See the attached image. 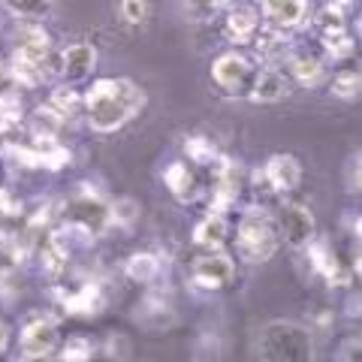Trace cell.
I'll return each mask as SVG.
<instances>
[{
    "instance_id": "cell-1",
    "label": "cell",
    "mask_w": 362,
    "mask_h": 362,
    "mask_svg": "<svg viewBox=\"0 0 362 362\" xmlns=\"http://www.w3.org/2000/svg\"><path fill=\"white\" fill-rule=\"evenodd\" d=\"M145 106H148L145 88L127 76L90 78V85L82 90V121L97 136L121 133L142 115Z\"/></svg>"
},
{
    "instance_id": "cell-2",
    "label": "cell",
    "mask_w": 362,
    "mask_h": 362,
    "mask_svg": "<svg viewBox=\"0 0 362 362\" xmlns=\"http://www.w3.org/2000/svg\"><path fill=\"white\" fill-rule=\"evenodd\" d=\"M254 354L266 362H311L317 356V338L308 323L278 317L259 326Z\"/></svg>"
},
{
    "instance_id": "cell-3",
    "label": "cell",
    "mask_w": 362,
    "mask_h": 362,
    "mask_svg": "<svg viewBox=\"0 0 362 362\" xmlns=\"http://www.w3.org/2000/svg\"><path fill=\"white\" fill-rule=\"evenodd\" d=\"M6 61H9V70H13V85H25V88L40 85L45 73H54L52 33L40 28V21H25L16 30V40Z\"/></svg>"
},
{
    "instance_id": "cell-4",
    "label": "cell",
    "mask_w": 362,
    "mask_h": 362,
    "mask_svg": "<svg viewBox=\"0 0 362 362\" xmlns=\"http://www.w3.org/2000/svg\"><path fill=\"white\" fill-rule=\"evenodd\" d=\"M233 257L242 259L247 266H263L269 259H275L281 251V235L275 226V214L266 206H251L239 214V221L233 223Z\"/></svg>"
},
{
    "instance_id": "cell-5",
    "label": "cell",
    "mask_w": 362,
    "mask_h": 362,
    "mask_svg": "<svg viewBox=\"0 0 362 362\" xmlns=\"http://www.w3.org/2000/svg\"><path fill=\"white\" fill-rule=\"evenodd\" d=\"M257 70H259V64H257V58L251 52L230 45V49H223L211 58L209 82L226 100H245L247 90H251V85H254Z\"/></svg>"
},
{
    "instance_id": "cell-6",
    "label": "cell",
    "mask_w": 362,
    "mask_h": 362,
    "mask_svg": "<svg viewBox=\"0 0 362 362\" xmlns=\"http://www.w3.org/2000/svg\"><path fill=\"white\" fill-rule=\"evenodd\" d=\"M61 221L66 230L82 235H103L112 226V199H103L97 190L82 187L64 202Z\"/></svg>"
},
{
    "instance_id": "cell-7",
    "label": "cell",
    "mask_w": 362,
    "mask_h": 362,
    "mask_svg": "<svg viewBox=\"0 0 362 362\" xmlns=\"http://www.w3.org/2000/svg\"><path fill=\"white\" fill-rule=\"evenodd\" d=\"M61 323L49 314H30L16 332V356L25 362L54 359L61 347Z\"/></svg>"
},
{
    "instance_id": "cell-8",
    "label": "cell",
    "mask_w": 362,
    "mask_h": 362,
    "mask_svg": "<svg viewBox=\"0 0 362 362\" xmlns=\"http://www.w3.org/2000/svg\"><path fill=\"white\" fill-rule=\"evenodd\" d=\"M190 287L202 293H226L239 281V259H235L226 247L221 251H199L187 266Z\"/></svg>"
},
{
    "instance_id": "cell-9",
    "label": "cell",
    "mask_w": 362,
    "mask_h": 362,
    "mask_svg": "<svg viewBox=\"0 0 362 362\" xmlns=\"http://www.w3.org/2000/svg\"><path fill=\"white\" fill-rule=\"evenodd\" d=\"M302 178H305V169L299 163L296 154L290 151H275L266 157V163L259 166V173H254L251 178H247V185L259 187L266 197H290L296 194V190L302 187Z\"/></svg>"
},
{
    "instance_id": "cell-10",
    "label": "cell",
    "mask_w": 362,
    "mask_h": 362,
    "mask_svg": "<svg viewBox=\"0 0 362 362\" xmlns=\"http://www.w3.org/2000/svg\"><path fill=\"white\" fill-rule=\"evenodd\" d=\"M209 187H206V197H209V209L214 211H233L239 206V199L247 187V169L233 160V157H218V163L209 166Z\"/></svg>"
},
{
    "instance_id": "cell-11",
    "label": "cell",
    "mask_w": 362,
    "mask_h": 362,
    "mask_svg": "<svg viewBox=\"0 0 362 362\" xmlns=\"http://www.w3.org/2000/svg\"><path fill=\"white\" fill-rule=\"evenodd\" d=\"M206 173H209V169L197 166L194 160H187V157L181 154V157H173V160L163 166L160 178H163L166 194L173 197L175 202L194 206V202H199L202 197H206V187H209Z\"/></svg>"
},
{
    "instance_id": "cell-12",
    "label": "cell",
    "mask_w": 362,
    "mask_h": 362,
    "mask_svg": "<svg viewBox=\"0 0 362 362\" xmlns=\"http://www.w3.org/2000/svg\"><path fill=\"white\" fill-rule=\"evenodd\" d=\"M272 214H275L281 245L290 247V251H305V247L320 235L314 211L305 206V202H281Z\"/></svg>"
},
{
    "instance_id": "cell-13",
    "label": "cell",
    "mask_w": 362,
    "mask_h": 362,
    "mask_svg": "<svg viewBox=\"0 0 362 362\" xmlns=\"http://www.w3.org/2000/svg\"><path fill=\"white\" fill-rule=\"evenodd\" d=\"M100 64V52L90 40H73L66 42L64 49L54 52V76L61 78L64 85H85L94 78Z\"/></svg>"
},
{
    "instance_id": "cell-14",
    "label": "cell",
    "mask_w": 362,
    "mask_h": 362,
    "mask_svg": "<svg viewBox=\"0 0 362 362\" xmlns=\"http://www.w3.org/2000/svg\"><path fill=\"white\" fill-rule=\"evenodd\" d=\"M281 70L287 73L290 85H299L305 90H317L326 85V78H329V64L320 52H317V45H293V52L284 58L281 64Z\"/></svg>"
},
{
    "instance_id": "cell-15",
    "label": "cell",
    "mask_w": 362,
    "mask_h": 362,
    "mask_svg": "<svg viewBox=\"0 0 362 362\" xmlns=\"http://www.w3.org/2000/svg\"><path fill=\"white\" fill-rule=\"evenodd\" d=\"M259 30H263V16H259V6L251 4V0H239V4L226 6L221 13V33L235 49H247Z\"/></svg>"
},
{
    "instance_id": "cell-16",
    "label": "cell",
    "mask_w": 362,
    "mask_h": 362,
    "mask_svg": "<svg viewBox=\"0 0 362 362\" xmlns=\"http://www.w3.org/2000/svg\"><path fill=\"white\" fill-rule=\"evenodd\" d=\"M259 16H263L266 28L284 30V33H302L308 30L311 21V0H257Z\"/></svg>"
},
{
    "instance_id": "cell-17",
    "label": "cell",
    "mask_w": 362,
    "mask_h": 362,
    "mask_svg": "<svg viewBox=\"0 0 362 362\" xmlns=\"http://www.w3.org/2000/svg\"><path fill=\"white\" fill-rule=\"evenodd\" d=\"M230 239H233L230 211H214V209L202 214L194 233H190V242H194L197 251H221V247H230Z\"/></svg>"
},
{
    "instance_id": "cell-18",
    "label": "cell",
    "mask_w": 362,
    "mask_h": 362,
    "mask_svg": "<svg viewBox=\"0 0 362 362\" xmlns=\"http://www.w3.org/2000/svg\"><path fill=\"white\" fill-rule=\"evenodd\" d=\"M290 78L281 66H272V64H259V70L254 76V85L247 90L245 100L251 103H263V106H272V103H281V100L290 97Z\"/></svg>"
},
{
    "instance_id": "cell-19",
    "label": "cell",
    "mask_w": 362,
    "mask_h": 362,
    "mask_svg": "<svg viewBox=\"0 0 362 362\" xmlns=\"http://www.w3.org/2000/svg\"><path fill=\"white\" fill-rule=\"evenodd\" d=\"M293 45H296V37L293 33H284V30H275V28H266L254 37L251 42V54L257 58V64H272V66H281L284 58L293 52Z\"/></svg>"
},
{
    "instance_id": "cell-20",
    "label": "cell",
    "mask_w": 362,
    "mask_h": 362,
    "mask_svg": "<svg viewBox=\"0 0 362 362\" xmlns=\"http://www.w3.org/2000/svg\"><path fill=\"white\" fill-rule=\"evenodd\" d=\"M133 317L142 323V329H173V326L178 323V311L173 308V302H169L166 296H145L139 302V308L133 311Z\"/></svg>"
},
{
    "instance_id": "cell-21",
    "label": "cell",
    "mask_w": 362,
    "mask_h": 362,
    "mask_svg": "<svg viewBox=\"0 0 362 362\" xmlns=\"http://www.w3.org/2000/svg\"><path fill=\"white\" fill-rule=\"evenodd\" d=\"M124 275H127L133 284H154L157 278L163 275V263L160 257L151 254V251H136L124 259Z\"/></svg>"
},
{
    "instance_id": "cell-22",
    "label": "cell",
    "mask_w": 362,
    "mask_h": 362,
    "mask_svg": "<svg viewBox=\"0 0 362 362\" xmlns=\"http://www.w3.org/2000/svg\"><path fill=\"white\" fill-rule=\"evenodd\" d=\"M64 311L73 317H94L100 308H103V293H100L97 284H82L73 293H64Z\"/></svg>"
},
{
    "instance_id": "cell-23",
    "label": "cell",
    "mask_w": 362,
    "mask_h": 362,
    "mask_svg": "<svg viewBox=\"0 0 362 362\" xmlns=\"http://www.w3.org/2000/svg\"><path fill=\"white\" fill-rule=\"evenodd\" d=\"M100 350V341L88 332H70L66 338H61V347H58V356L54 359H64V362H88L94 359Z\"/></svg>"
},
{
    "instance_id": "cell-24",
    "label": "cell",
    "mask_w": 362,
    "mask_h": 362,
    "mask_svg": "<svg viewBox=\"0 0 362 362\" xmlns=\"http://www.w3.org/2000/svg\"><path fill=\"white\" fill-rule=\"evenodd\" d=\"M181 154H185L187 160H194L197 166L209 169V166L218 163L221 148H218V142H214L209 133H190L185 139V145H181Z\"/></svg>"
},
{
    "instance_id": "cell-25",
    "label": "cell",
    "mask_w": 362,
    "mask_h": 362,
    "mask_svg": "<svg viewBox=\"0 0 362 362\" xmlns=\"http://www.w3.org/2000/svg\"><path fill=\"white\" fill-rule=\"evenodd\" d=\"M326 85H329V94L335 100H341V103H356L359 94H362V76H359L356 66L335 70L329 78H326Z\"/></svg>"
},
{
    "instance_id": "cell-26",
    "label": "cell",
    "mask_w": 362,
    "mask_h": 362,
    "mask_svg": "<svg viewBox=\"0 0 362 362\" xmlns=\"http://www.w3.org/2000/svg\"><path fill=\"white\" fill-rule=\"evenodd\" d=\"M0 6L18 21H42L52 13L54 0H0Z\"/></svg>"
},
{
    "instance_id": "cell-27",
    "label": "cell",
    "mask_w": 362,
    "mask_h": 362,
    "mask_svg": "<svg viewBox=\"0 0 362 362\" xmlns=\"http://www.w3.org/2000/svg\"><path fill=\"white\" fill-rule=\"evenodd\" d=\"M118 18L127 28H142L151 18V4L148 0H118Z\"/></svg>"
},
{
    "instance_id": "cell-28",
    "label": "cell",
    "mask_w": 362,
    "mask_h": 362,
    "mask_svg": "<svg viewBox=\"0 0 362 362\" xmlns=\"http://www.w3.org/2000/svg\"><path fill=\"white\" fill-rule=\"evenodd\" d=\"M233 4H239V0H185V9L194 18H214Z\"/></svg>"
},
{
    "instance_id": "cell-29",
    "label": "cell",
    "mask_w": 362,
    "mask_h": 362,
    "mask_svg": "<svg viewBox=\"0 0 362 362\" xmlns=\"http://www.w3.org/2000/svg\"><path fill=\"white\" fill-rule=\"evenodd\" d=\"M139 221V202L130 197L112 199V226H130Z\"/></svg>"
},
{
    "instance_id": "cell-30",
    "label": "cell",
    "mask_w": 362,
    "mask_h": 362,
    "mask_svg": "<svg viewBox=\"0 0 362 362\" xmlns=\"http://www.w3.org/2000/svg\"><path fill=\"white\" fill-rule=\"evenodd\" d=\"M362 338H359V332H350L341 344H338V354H335V359H341V362H356L362 354Z\"/></svg>"
},
{
    "instance_id": "cell-31",
    "label": "cell",
    "mask_w": 362,
    "mask_h": 362,
    "mask_svg": "<svg viewBox=\"0 0 362 362\" xmlns=\"http://www.w3.org/2000/svg\"><path fill=\"white\" fill-rule=\"evenodd\" d=\"M344 187L347 194H359V151H354L344 163Z\"/></svg>"
},
{
    "instance_id": "cell-32",
    "label": "cell",
    "mask_w": 362,
    "mask_h": 362,
    "mask_svg": "<svg viewBox=\"0 0 362 362\" xmlns=\"http://www.w3.org/2000/svg\"><path fill=\"white\" fill-rule=\"evenodd\" d=\"M9 347H13V326L0 317V356H4Z\"/></svg>"
},
{
    "instance_id": "cell-33",
    "label": "cell",
    "mask_w": 362,
    "mask_h": 362,
    "mask_svg": "<svg viewBox=\"0 0 362 362\" xmlns=\"http://www.w3.org/2000/svg\"><path fill=\"white\" fill-rule=\"evenodd\" d=\"M9 88H13V70H9V61L0 54V94Z\"/></svg>"
}]
</instances>
